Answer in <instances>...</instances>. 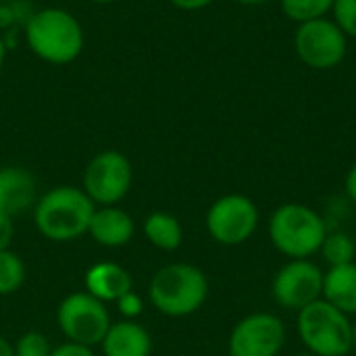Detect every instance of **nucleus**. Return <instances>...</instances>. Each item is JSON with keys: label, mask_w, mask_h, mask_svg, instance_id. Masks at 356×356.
I'll use <instances>...</instances> for the list:
<instances>
[{"label": "nucleus", "mask_w": 356, "mask_h": 356, "mask_svg": "<svg viewBox=\"0 0 356 356\" xmlns=\"http://www.w3.org/2000/svg\"><path fill=\"white\" fill-rule=\"evenodd\" d=\"M31 211L33 225L42 238L54 244H67L88 236L96 204L81 186H54L40 194Z\"/></svg>", "instance_id": "obj_1"}, {"label": "nucleus", "mask_w": 356, "mask_h": 356, "mask_svg": "<svg viewBox=\"0 0 356 356\" xmlns=\"http://www.w3.org/2000/svg\"><path fill=\"white\" fill-rule=\"evenodd\" d=\"M25 44L33 56L48 65H69L83 52L86 33L73 13L60 6H46L27 19Z\"/></svg>", "instance_id": "obj_2"}, {"label": "nucleus", "mask_w": 356, "mask_h": 356, "mask_svg": "<svg viewBox=\"0 0 356 356\" xmlns=\"http://www.w3.org/2000/svg\"><path fill=\"white\" fill-rule=\"evenodd\" d=\"M209 290V277L200 267L192 263H169L150 277L148 298L161 315L184 319L204 307Z\"/></svg>", "instance_id": "obj_3"}, {"label": "nucleus", "mask_w": 356, "mask_h": 356, "mask_svg": "<svg viewBox=\"0 0 356 356\" xmlns=\"http://www.w3.org/2000/svg\"><path fill=\"white\" fill-rule=\"evenodd\" d=\"M267 234L273 248L292 261L317 254L327 236V227L315 209L302 202H284L271 213Z\"/></svg>", "instance_id": "obj_4"}, {"label": "nucleus", "mask_w": 356, "mask_h": 356, "mask_svg": "<svg viewBox=\"0 0 356 356\" xmlns=\"http://www.w3.org/2000/svg\"><path fill=\"white\" fill-rule=\"evenodd\" d=\"M296 332L311 355L348 356L353 353V321L323 298L298 311Z\"/></svg>", "instance_id": "obj_5"}, {"label": "nucleus", "mask_w": 356, "mask_h": 356, "mask_svg": "<svg viewBox=\"0 0 356 356\" xmlns=\"http://www.w3.org/2000/svg\"><path fill=\"white\" fill-rule=\"evenodd\" d=\"M131 186L134 165L119 150H100L81 173V190L96 207H117L125 200Z\"/></svg>", "instance_id": "obj_6"}, {"label": "nucleus", "mask_w": 356, "mask_h": 356, "mask_svg": "<svg viewBox=\"0 0 356 356\" xmlns=\"http://www.w3.org/2000/svg\"><path fill=\"white\" fill-rule=\"evenodd\" d=\"M111 323L108 307L86 290L67 294L56 307V325L69 342L100 346Z\"/></svg>", "instance_id": "obj_7"}, {"label": "nucleus", "mask_w": 356, "mask_h": 356, "mask_svg": "<svg viewBox=\"0 0 356 356\" xmlns=\"http://www.w3.org/2000/svg\"><path fill=\"white\" fill-rule=\"evenodd\" d=\"M261 213L252 198L244 194H223L207 211L204 225L213 242L240 246L259 229Z\"/></svg>", "instance_id": "obj_8"}, {"label": "nucleus", "mask_w": 356, "mask_h": 356, "mask_svg": "<svg viewBox=\"0 0 356 356\" xmlns=\"http://www.w3.org/2000/svg\"><path fill=\"white\" fill-rule=\"evenodd\" d=\"M294 50L302 65L315 71L340 67L348 54V38L334 19H315L300 23L294 31Z\"/></svg>", "instance_id": "obj_9"}, {"label": "nucleus", "mask_w": 356, "mask_h": 356, "mask_svg": "<svg viewBox=\"0 0 356 356\" xmlns=\"http://www.w3.org/2000/svg\"><path fill=\"white\" fill-rule=\"evenodd\" d=\"M323 277L325 273L311 259H292L275 273L271 296L282 309L298 313L323 298Z\"/></svg>", "instance_id": "obj_10"}, {"label": "nucleus", "mask_w": 356, "mask_h": 356, "mask_svg": "<svg viewBox=\"0 0 356 356\" xmlns=\"http://www.w3.org/2000/svg\"><path fill=\"white\" fill-rule=\"evenodd\" d=\"M286 344V327L273 313L240 319L227 340V356H277Z\"/></svg>", "instance_id": "obj_11"}, {"label": "nucleus", "mask_w": 356, "mask_h": 356, "mask_svg": "<svg viewBox=\"0 0 356 356\" xmlns=\"http://www.w3.org/2000/svg\"><path fill=\"white\" fill-rule=\"evenodd\" d=\"M40 198L33 173L21 165L0 167V213L19 217L35 207Z\"/></svg>", "instance_id": "obj_12"}, {"label": "nucleus", "mask_w": 356, "mask_h": 356, "mask_svg": "<svg viewBox=\"0 0 356 356\" xmlns=\"http://www.w3.org/2000/svg\"><path fill=\"white\" fill-rule=\"evenodd\" d=\"M88 236L94 240V244H98L102 248H111V250L123 248L136 236V221L119 204L117 207H96L90 227H88Z\"/></svg>", "instance_id": "obj_13"}, {"label": "nucleus", "mask_w": 356, "mask_h": 356, "mask_svg": "<svg viewBox=\"0 0 356 356\" xmlns=\"http://www.w3.org/2000/svg\"><path fill=\"white\" fill-rule=\"evenodd\" d=\"M83 290L104 305H115L123 294L134 290V277L123 265L115 261H100L86 271Z\"/></svg>", "instance_id": "obj_14"}, {"label": "nucleus", "mask_w": 356, "mask_h": 356, "mask_svg": "<svg viewBox=\"0 0 356 356\" xmlns=\"http://www.w3.org/2000/svg\"><path fill=\"white\" fill-rule=\"evenodd\" d=\"M102 356H150L152 355V336L138 323L119 319L113 321L104 340L100 342Z\"/></svg>", "instance_id": "obj_15"}, {"label": "nucleus", "mask_w": 356, "mask_h": 356, "mask_svg": "<svg viewBox=\"0 0 356 356\" xmlns=\"http://www.w3.org/2000/svg\"><path fill=\"white\" fill-rule=\"evenodd\" d=\"M323 300L344 315H356V263L327 269L323 277Z\"/></svg>", "instance_id": "obj_16"}, {"label": "nucleus", "mask_w": 356, "mask_h": 356, "mask_svg": "<svg viewBox=\"0 0 356 356\" xmlns=\"http://www.w3.org/2000/svg\"><path fill=\"white\" fill-rule=\"evenodd\" d=\"M142 234L150 246L163 252H175L184 244V227L179 219L167 211H152L142 221Z\"/></svg>", "instance_id": "obj_17"}, {"label": "nucleus", "mask_w": 356, "mask_h": 356, "mask_svg": "<svg viewBox=\"0 0 356 356\" xmlns=\"http://www.w3.org/2000/svg\"><path fill=\"white\" fill-rule=\"evenodd\" d=\"M27 277V267L15 250H0V296L17 294Z\"/></svg>", "instance_id": "obj_18"}, {"label": "nucleus", "mask_w": 356, "mask_h": 356, "mask_svg": "<svg viewBox=\"0 0 356 356\" xmlns=\"http://www.w3.org/2000/svg\"><path fill=\"white\" fill-rule=\"evenodd\" d=\"M336 0H280V8L286 19L294 21L296 25L323 19L332 13Z\"/></svg>", "instance_id": "obj_19"}, {"label": "nucleus", "mask_w": 356, "mask_h": 356, "mask_svg": "<svg viewBox=\"0 0 356 356\" xmlns=\"http://www.w3.org/2000/svg\"><path fill=\"white\" fill-rule=\"evenodd\" d=\"M319 252H321L323 261H325L330 267H340V265L355 263L356 244L348 234L334 232V234H327V236H325V240H323Z\"/></svg>", "instance_id": "obj_20"}, {"label": "nucleus", "mask_w": 356, "mask_h": 356, "mask_svg": "<svg viewBox=\"0 0 356 356\" xmlns=\"http://www.w3.org/2000/svg\"><path fill=\"white\" fill-rule=\"evenodd\" d=\"M13 348H15V356H50L52 344L46 334L31 330L21 334L17 342H13Z\"/></svg>", "instance_id": "obj_21"}, {"label": "nucleus", "mask_w": 356, "mask_h": 356, "mask_svg": "<svg viewBox=\"0 0 356 356\" xmlns=\"http://www.w3.org/2000/svg\"><path fill=\"white\" fill-rule=\"evenodd\" d=\"M332 19L348 40H356V0H336Z\"/></svg>", "instance_id": "obj_22"}, {"label": "nucleus", "mask_w": 356, "mask_h": 356, "mask_svg": "<svg viewBox=\"0 0 356 356\" xmlns=\"http://www.w3.org/2000/svg\"><path fill=\"white\" fill-rule=\"evenodd\" d=\"M115 307H117L121 319H127V321H138V317L144 313V300H142V296H140L136 290L123 294V296L115 302Z\"/></svg>", "instance_id": "obj_23"}, {"label": "nucleus", "mask_w": 356, "mask_h": 356, "mask_svg": "<svg viewBox=\"0 0 356 356\" xmlns=\"http://www.w3.org/2000/svg\"><path fill=\"white\" fill-rule=\"evenodd\" d=\"M50 356H96L92 346H83V344H77V342H69L65 340L63 344L58 346H52Z\"/></svg>", "instance_id": "obj_24"}, {"label": "nucleus", "mask_w": 356, "mask_h": 356, "mask_svg": "<svg viewBox=\"0 0 356 356\" xmlns=\"http://www.w3.org/2000/svg\"><path fill=\"white\" fill-rule=\"evenodd\" d=\"M17 234V225H15V217L0 213V250H8L13 240Z\"/></svg>", "instance_id": "obj_25"}, {"label": "nucleus", "mask_w": 356, "mask_h": 356, "mask_svg": "<svg viewBox=\"0 0 356 356\" xmlns=\"http://www.w3.org/2000/svg\"><path fill=\"white\" fill-rule=\"evenodd\" d=\"M169 2L179 10H202L209 4H213L215 0H169Z\"/></svg>", "instance_id": "obj_26"}, {"label": "nucleus", "mask_w": 356, "mask_h": 356, "mask_svg": "<svg viewBox=\"0 0 356 356\" xmlns=\"http://www.w3.org/2000/svg\"><path fill=\"white\" fill-rule=\"evenodd\" d=\"M344 190H346V196L356 204V163L348 169L346 173V179H344Z\"/></svg>", "instance_id": "obj_27"}, {"label": "nucleus", "mask_w": 356, "mask_h": 356, "mask_svg": "<svg viewBox=\"0 0 356 356\" xmlns=\"http://www.w3.org/2000/svg\"><path fill=\"white\" fill-rule=\"evenodd\" d=\"M0 356H15V348L13 342L4 336H0Z\"/></svg>", "instance_id": "obj_28"}, {"label": "nucleus", "mask_w": 356, "mask_h": 356, "mask_svg": "<svg viewBox=\"0 0 356 356\" xmlns=\"http://www.w3.org/2000/svg\"><path fill=\"white\" fill-rule=\"evenodd\" d=\"M4 60H6V44H4V40H2V35H0V71H2V67H4Z\"/></svg>", "instance_id": "obj_29"}, {"label": "nucleus", "mask_w": 356, "mask_h": 356, "mask_svg": "<svg viewBox=\"0 0 356 356\" xmlns=\"http://www.w3.org/2000/svg\"><path fill=\"white\" fill-rule=\"evenodd\" d=\"M234 2L244 4V6H257V4H265V2H269V0H234Z\"/></svg>", "instance_id": "obj_30"}, {"label": "nucleus", "mask_w": 356, "mask_h": 356, "mask_svg": "<svg viewBox=\"0 0 356 356\" xmlns=\"http://www.w3.org/2000/svg\"><path fill=\"white\" fill-rule=\"evenodd\" d=\"M353 350H356V319L353 321Z\"/></svg>", "instance_id": "obj_31"}, {"label": "nucleus", "mask_w": 356, "mask_h": 356, "mask_svg": "<svg viewBox=\"0 0 356 356\" xmlns=\"http://www.w3.org/2000/svg\"><path fill=\"white\" fill-rule=\"evenodd\" d=\"M94 4H111V2H117V0H90Z\"/></svg>", "instance_id": "obj_32"}, {"label": "nucleus", "mask_w": 356, "mask_h": 356, "mask_svg": "<svg viewBox=\"0 0 356 356\" xmlns=\"http://www.w3.org/2000/svg\"><path fill=\"white\" fill-rule=\"evenodd\" d=\"M294 356H315V355H311V353H298V355H294Z\"/></svg>", "instance_id": "obj_33"}]
</instances>
